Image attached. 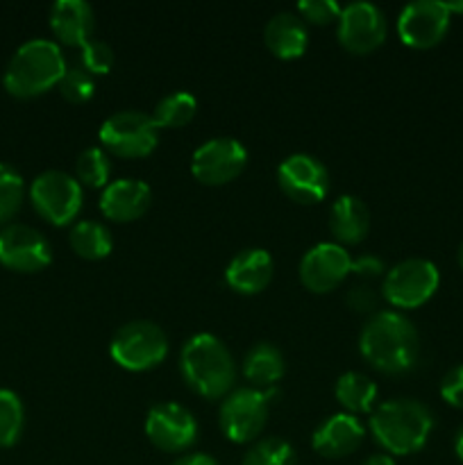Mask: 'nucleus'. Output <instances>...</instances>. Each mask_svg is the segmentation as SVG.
Returning a JSON list of instances; mask_svg holds the SVG:
<instances>
[{
  "mask_svg": "<svg viewBox=\"0 0 463 465\" xmlns=\"http://www.w3.org/2000/svg\"><path fill=\"white\" fill-rule=\"evenodd\" d=\"M359 352L384 375H404L418 363L420 336L399 312H377L359 336Z\"/></svg>",
  "mask_w": 463,
  "mask_h": 465,
  "instance_id": "f257e3e1",
  "label": "nucleus"
},
{
  "mask_svg": "<svg viewBox=\"0 0 463 465\" xmlns=\"http://www.w3.org/2000/svg\"><path fill=\"white\" fill-rule=\"evenodd\" d=\"M370 434L386 454L409 457L420 452L434 430V416L422 402L411 398H398L381 402L370 413Z\"/></svg>",
  "mask_w": 463,
  "mask_h": 465,
  "instance_id": "f03ea898",
  "label": "nucleus"
},
{
  "mask_svg": "<svg viewBox=\"0 0 463 465\" xmlns=\"http://www.w3.org/2000/svg\"><path fill=\"white\" fill-rule=\"evenodd\" d=\"M180 371L186 386L204 400H222L234 391V357L218 336L207 331L186 341L180 354Z\"/></svg>",
  "mask_w": 463,
  "mask_h": 465,
  "instance_id": "7ed1b4c3",
  "label": "nucleus"
},
{
  "mask_svg": "<svg viewBox=\"0 0 463 465\" xmlns=\"http://www.w3.org/2000/svg\"><path fill=\"white\" fill-rule=\"evenodd\" d=\"M59 44L50 39H30L18 45L16 53L5 68V89L16 98H34L59 84L66 73Z\"/></svg>",
  "mask_w": 463,
  "mask_h": 465,
  "instance_id": "20e7f679",
  "label": "nucleus"
},
{
  "mask_svg": "<svg viewBox=\"0 0 463 465\" xmlns=\"http://www.w3.org/2000/svg\"><path fill=\"white\" fill-rule=\"evenodd\" d=\"M109 354L123 371H153L168 357V336L153 321L125 322L113 334L112 343H109Z\"/></svg>",
  "mask_w": 463,
  "mask_h": 465,
  "instance_id": "39448f33",
  "label": "nucleus"
},
{
  "mask_svg": "<svg viewBox=\"0 0 463 465\" xmlns=\"http://www.w3.org/2000/svg\"><path fill=\"white\" fill-rule=\"evenodd\" d=\"M440 284V272L429 259L411 257L386 271L381 295L395 309H418L434 298Z\"/></svg>",
  "mask_w": 463,
  "mask_h": 465,
  "instance_id": "423d86ee",
  "label": "nucleus"
},
{
  "mask_svg": "<svg viewBox=\"0 0 463 465\" xmlns=\"http://www.w3.org/2000/svg\"><path fill=\"white\" fill-rule=\"evenodd\" d=\"M98 136L107 153L123 159H141L157 148L159 127L148 114L123 109L104 118Z\"/></svg>",
  "mask_w": 463,
  "mask_h": 465,
  "instance_id": "0eeeda50",
  "label": "nucleus"
},
{
  "mask_svg": "<svg viewBox=\"0 0 463 465\" xmlns=\"http://www.w3.org/2000/svg\"><path fill=\"white\" fill-rule=\"evenodd\" d=\"M30 200L41 218L62 227L75 221L82 212L84 193L77 177L64 171H45L32 182Z\"/></svg>",
  "mask_w": 463,
  "mask_h": 465,
  "instance_id": "6e6552de",
  "label": "nucleus"
},
{
  "mask_svg": "<svg viewBox=\"0 0 463 465\" xmlns=\"http://www.w3.org/2000/svg\"><path fill=\"white\" fill-rule=\"evenodd\" d=\"M268 422V398L263 391L245 386L227 393L218 411V425L232 443H252Z\"/></svg>",
  "mask_w": 463,
  "mask_h": 465,
  "instance_id": "1a4fd4ad",
  "label": "nucleus"
},
{
  "mask_svg": "<svg viewBox=\"0 0 463 465\" xmlns=\"http://www.w3.org/2000/svg\"><path fill=\"white\" fill-rule=\"evenodd\" d=\"M248 163V150L239 139L216 136L200 145L191 157V173L207 186H222L236 180Z\"/></svg>",
  "mask_w": 463,
  "mask_h": 465,
  "instance_id": "9d476101",
  "label": "nucleus"
},
{
  "mask_svg": "<svg viewBox=\"0 0 463 465\" xmlns=\"http://www.w3.org/2000/svg\"><path fill=\"white\" fill-rule=\"evenodd\" d=\"M386 16L377 5L357 0L340 7L336 36L339 44L352 54H368L379 48L386 39Z\"/></svg>",
  "mask_w": 463,
  "mask_h": 465,
  "instance_id": "9b49d317",
  "label": "nucleus"
},
{
  "mask_svg": "<svg viewBox=\"0 0 463 465\" xmlns=\"http://www.w3.org/2000/svg\"><path fill=\"white\" fill-rule=\"evenodd\" d=\"M145 436L162 452L180 454L198 440V422L182 404H154L145 416Z\"/></svg>",
  "mask_w": 463,
  "mask_h": 465,
  "instance_id": "f8f14e48",
  "label": "nucleus"
},
{
  "mask_svg": "<svg viewBox=\"0 0 463 465\" xmlns=\"http://www.w3.org/2000/svg\"><path fill=\"white\" fill-rule=\"evenodd\" d=\"M449 21H452V14L445 3H440V0H416L399 12L398 35L409 48L425 50L443 41V36L449 30Z\"/></svg>",
  "mask_w": 463,
  "mask_h": 465,
  "instance_id": "ddd939ff",
  "label": "nucleus"
},
{
  "mask_svg": "<svg viewBox=\"0 0 463 465\" xmlns=\"http://www.w3.org/2000/svg\"><path fill=\"white\" fill-rule=\"evenodd\" d=\"M277 184L295 203L316 204L330 191V173L313 154L295 153L277 166Z\"/></svg>",
  "mask_w": 463,
  "mask_h": 465,
  "instance_id": "4468645a",
  "label": "nucleus"
},
{
  "mask_svg": "<svg viewBox=\"0 0 463 465\" xmlns=\"http://www.w3.org/2000/svg\"><path fill=\"white\" fill-rule=\"evenodd\" d=\"M53 262V248L39 230L12 223L0 230V263L16 272H39Z\"/></svg>",
  "mask_w": 463,
  "mask_h": 465,
  "instance_id": "2eb2a0df",
  "label": "nucleus"
},
{
  "mask_svg": "<svg viewBox=\"0 0 463 465\" xmlns=\"http://www.w3.org/2000/svg\"><path fill=\"white\" fill-rule=\"evenodd\" d=\"M352 257L340 243H318L300 262V282L311 293H331L350 275Z\"/></svg>",
  "mask_w": 463,
  "mask_h": 465,
  "instance_id": "dca6fc26",
  "label": "nucleus"
},
{
  "mask_svg": "<svg viewBox=\"0 0 463 465\" xmlns=\"http://www.w3.org/2000/svg\"><path fill=\"white\" fill-rule=\"evenodd\" d=\"M153 200V191L143 180L121 177L109 182L100 193V212L113 223H132L143 216Z\"/></svg>",
  "mask_w": 463,
  "mask_h": 465,
  "instance_id": "f3484780",
  "label": "nucleus"
},
{
  "mask_svg": "<svg viewBox=\"0 0 463 465\" xmlns=\"http://www.w3.org/2000/svg\"><path fill=\"white\" fill-rule=\"evenodd\" d=\"M366 436V427L357 416L340 411L322 420L311 436V448L325 459H343L359 450Z\"/></svg>",
  "mask_w": 463,
  "mask_h": 465,
  "instance_id": "a211bd4d",
  "label": "nucleus"
},
{
  "mask_svg": "<svg viewBox=\"0 0 463 465\" xmlns=\"http://www.w3.org/2000/svg\"><path fill=\"white\" fill-rule=\"evenodd\" d=\"M275 263L268 250L248 248L241 250L225 268V282L232 291L241 295H257L271 284Z\"/></svg>",
  "mask_w": 463,
  "mask_h": 465,
  "instance_id": "6ab92c4d",
  "label": "nucleus"
},
{
  "mask_svg": "<svg viewBox=\"0 0 463 465\" xmlns=\"http://www.w3.org/2000/svg\"><path fill=\"white\" fill-rule=\"evenodd\" d=\"M95 27L94 7L84 0H57L50 9V30L64 45L82 48Z\"/></svg>",
  "mask_w": 463,
  "mask_h": 465,
  "instance_id": "aec40b11",
  "label": "nucleus"
},
{
  "mask_svg": "<svg viewBox=\"0 0 463 465\" xmlns=\"http://www.w3.org/2000/svg\"><path fill=\"white\" fill-rule=\"evenodd\" d=\"M263 41L268 50L280 59H298L302 57L309 45L307 23L291 12H280L266 23Z\"/></svg>",
  "mask_w": 463,
  "mask_h": 465,
  "instance_id": "412c9836",
  "label": "nucleus"
},
{
  "mask_svg": "<svg viewBox=\"0 0 463 465\" xmlns=\"http://www.w3.org/2000/svg\"><path fill=\"white\" fill-rule=\"evenodd\" d=\"M330 230L340 245L361 243L370 230V213L357 195H339L330 209Z\"/></svg>",
  "mask_w": 463,
  "mask_h": 465,
  "instance_id": "4be33fe9",
  "label": "nucleus"
},
{
  "mask_svg": "<svg viewBox=\"0 0 463 465\" xmlns=\"http://www.w3.org/2000/svg\"><path fill=\"white\" fill-rule=\"evenodd\" d=\"M334 395H336V402L345 409V413H350V416H359V413L375 411L379 389H377V384L368 375H363V372H357V371H350V372H343V375L336 380Z\"/></svg>",
  "mask_w": 463,
  "mask_h": 465,
  "instance_id": "5701e85b",
  "label": "nucleus"
},
{
  "mask_svg": "<svg viewBox=\"0 0 463 465\" xmlns=\"http://www.w3.org/2000/svg\"><path fill=\"white\" fill-rule=\"evenodd\" d=\"M286 361L272 343H257L243 359V375L252 389L275 386L284 377Z\"/></svg>",
  "mask_w": 463,
  "mask_h": 465,
  "instance_id": "b1692460",
  "label": "nucleus"
},
{
  "mask_svg": "<svg viewBox=\"0 0 463 465\" xmlns=\"http://www.w3.org/2000/svg\"><path fill=\"white\" fill-rule=\"evenodd\" d=\"M68 243H71L73 252L86 262H100V259L109 257L113 248L112 232L98 221L75 223L68 234Z\"/></svg>",
  "mask_w": 463,
  "mask_h": 465,
  "instance_id": "393cba45",
  "label": "nucleus"
},
{
  "mask_svg": "<svg viewBox=\"0 0 463 465\" xmlns=\"http://www.w3.org/2000/svg\"><path fill=\"white\" fill-rule=\"evenodd\" d=\"M195 112H198V100L189 91H172V94L163 95L157 104H154L153 121L154 125L162 130H177L193 121Z\"/></svg>",
  "mask_w": 463,
  "mask_h": 465,
  "instance_id": "a878e982",
  "label": "nucleus"
},
{
  "mask_svg": "<svg viewBox=\"0 0 463 465\" xmlns=\"http://www.w3.org/2000/svg\"><path fill=\"white\" fill-rule=\"evenodd\" d=\"M25 409L14 391L0 389V448H12L23 434Z\"/></svg>",
  "mask_w": 463,
  "mask_h": 465,
  "instance_id": "bb28decb",
  "label": "nucleus"
},
{
  "mask_svg": "<svg viewBox=\"0 0 463 465\" xmlns=\"http://www.w3.org/2000/svg\"><path fill=\"white\" fill-rule=\"evenodd\" d=\"M77 182L82 186H91V189H104L109 184V173H112V162L107 157V150L98 148H86L80 153L75 162Z\"/></svg>",
  "mask_w": 463,
  "mask_h": 465,
  "instance_id": "cd10ccee",
  "label": "nucleus"
},
{
  "mask_svg": "<svg viewBox=\"0 0 463 465\" xmlns=\"http://www.w3.org/2000/svg\"><path fill=\"white\" fill-rule=\"evenodd\" d=\"M25 195V182L21 173L9 163L0 162V225L12 221L23 204Z\"/></svg>",
  "mask_w": 463,
  "mask_h": 465,
  "instance_id": "c85d7f7f",
  "label": "nucleus"
},
{
  "mask_svg": "<svg viewBox=\"0 0 463 465\" xmlns=\"http://www.w3.org/2000/svg\"><path fill=\"white\" fill-rule=\"evenodd\" d=\"M241 465H298V457L291 443L275 439H261L245 452Z\"/></svg>",
  "mask_w": 463,
  "mask_h": 465,
  "instance_id": "c756f323",
  "label": "nucleus"
},
{
  "mask_svg": "<svg viewBox=\"0 0 463 465\" xmlns=\"http://www.w3.org/2000/svg\"><path fill=\"white\" fill-rule=\"evenodd\" d=\"M57 86H59V94H62L68 103L82 104L86 103V100L94 98L95 80L94 75H89L82 66H71L66 68V73H64Z\"/></svg>",
  "mask_w": 463,
  "mask_h": 465,
  "instance_id": "7c9ffc66",
  "label": "nucleus"
},
{
  "mask_svg": "<svg viewBox=\"0 0 463 465\" xmlns=\"http://www.w3.org/2000/svg\"><path fill=\"white\" fill-rule=\"evenodd\" d=\"M80 66L89 75H107L113 66V50L107 41L91 39L80 48Z\"/></svg>",
  "mask_w": 463,
  "mask_h": 465,
  "instance_id": "2f4dec72",
  "label": "nucleus"
},
{
  "mask_svg": "<svg viewBox=\"0 0 463 465\" xmlns=\"http://www.w3.org/2000/svg\"><path fill=\"white\" fill-rule=\"evenodd\" d=\"M298 16L304 23H331L339 21L340 5L336 0H300L298 3Z\"/></svg>",
  "mask_w": 463,
  "mask_h": 465,
  "instance_id": "473e14b6",
  "label": "nucleus"
},
{
  "mask_svg": "<svg viewBox=\"0 0 463 465\" xmlns=\"http://www.w3.org/2000/svg\"><path fill=\"white\" fill-rule=\"evenodd\" d=\"M440 398L454 409H463V363L445 372L440 381Z\"/></svg>",
  "mask_w": 463,
  "mask_h": 465,
  "instance_id": "72a5a7b5",
  "label": "nucleus"
},
{
  "mask_svg": "<svg viewBox=\"0 0 463 465\" xmlns=\"http://www.w3.org/2000/svg\"><path fill=\"white\" fill-rule=\"evenodd\" d=\"M348 304L354 309V312H372L377 307V295L375 291L368 289V286H354L348 295Z\"/></svg>",
  "mask_w": 463,
  "mask_h": 465,
  "instance_id": "f704fd0d",
  "label": "nucleus"
},
{
  "mask_svg": "<svg viewBox=\"0 0 463 465\" xmlns=\"http://www.w3.org/2000/svg\"><path fill=\"white\" fill-rule=\"evenodd\" d=\"M350 272H354L357 277H379L381 272L386 275L384 263H381L377 257H372V254H363V257L352 259V268H350Z\"/></svg>",
  "mask_w": 463,
  "mask_h": 465,
  "instance_id": "c9c22d12",
  "label": "nucleus"
},
{
  "mask_svg": "<svg viewBox=\"0 0 463 465\" xmlns=\"http://www.w3.org/2000/svg\"><path fill=\"white\" fill-rule=\"evenodd\" d=\"M171 465H218L216 459L209 457V454L204 452H191V454H184V457H180L177 461H172Z\"/></svg>",
  "mask_w": 463,
  "mask_h": 465,
  "instance_id": "e433bc0d",
  "label": "nucleus"
},
{
  "mask_svg": "<svg viewBox=\"0 0 463 465\" xmlns=\"http://www.w3.org/2000/svg\"><path fill=\"white\" fill-rule=\"evenodd\" d=\"M363 465H395L393 457H389V454H372V457H368Z\"/></svg>",
  "mask_w": 463,
  "mask_h": 465,
  "instance_id": "4c0bfd02",
  "label": "nucleus"
},
{
  "mask_svg": "<svg viewBox=\"0 0 463 465\" xmlns=\"http://www.w3.org/2000/svg\"><path fill=\"white\" fill-rule=\"evenodd\" d=\"M454 452H457L458 461L463 463V425L458 427V431H457V439H454Z\"/></svg>",
  "mask_w": 463,
  "mask_h": 465,
  "instance_id": "58836bf2",
  "label": "nucleus"
},
{
  "mask_svg": "<svg viewBox=\"0 0 463 465\" xmlns=\"http://www.w3.org/2000/svg\"><path fill=\"white\" fill-rule=\"evenodd\" d=\"M448 5V9H449V14H463V3H445Z\"/></svg>",
  "mask_w": 463,
  "mask_h": 465,
  "instance_id": "ea45409f",
  "label": "nucleus"
},
{
  "mask_svg": "<svg viewBox=\"0 0 463 465\" xmlns=\"http://www.w3.org/2000/svg\"><path fill=\"white\" fill-rule=\"evenodd\" d=\"M457 259H458V266H461V271H463V243H461V248H458Z\"/></svg>",
  "mask_w": 463,
  "mask_h": 465,
  "instance_id": "a19ab883",
  "label": "nucleus"
}]
</instances>
